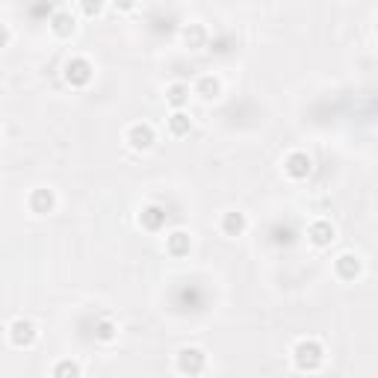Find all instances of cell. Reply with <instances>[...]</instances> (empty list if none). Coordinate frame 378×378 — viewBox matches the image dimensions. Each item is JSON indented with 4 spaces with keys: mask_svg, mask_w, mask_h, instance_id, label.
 I'll list each match as a JSON object with an SVG mask.
<instances>
[{
    "mask_svg": "<svg viewBox=\"0 0 378 378\" xmlns=\"http://www.w3.org/2000/svg\"><path fill=\"white\" fill-rule=\"evenodd\" d=\"M334 272L343 281H354L361 275V258L358 254H340L337 263H334Z\"/></svg>",
    "mask_w": 378,
    "mask_h": 378,
    "instance_id": "9c48e42d",
    "label": "cell"
},
{
    "mask_svg": "<svg viewBox=\"0 0 378 378\" xmlns=\"http://www.w3.org/2000/svg\"><path fill=\"white\" fill-rule=\"evenodd\" d=\"M195 92L204 98V101H216L219 98V92H222V83H219V77H201V80H198V86H195Z\"/></svg>",
    "mask_w": 378,
    "mask_h": 378,
    "instance_id": "2e32d148",
    "label": "cell"
},
{
    "mask_svg": "<svg viewBox=\"0 0 378 378\" xmlns=\"http://www.w3.org/2000/svg\"><path fill=\"white\" fill-rule=\"evenodd\" d=\"M169 130H172V136H186V133L192 130V118H189L183 109H174V116L169 118Z\"/></svg>",
    "mask_w": 378,
    "mask_h": 378,
    "instance_id": "e0dca14e",
    "label": "cell"
},
{
    "mask_svg": "<svg viewBox=\"0 0 378 378\" xmlns=\"http://www.w3.org/2000/svg\"><path fill=\"white\" fill-rule=\"evenodd\" d=\"M165 251H169L172 258H183V254H189V233L172 231L169 237H165Z\"/></svg>",
    "mask_w": 378,
    "mask_h": 378,
    "instance_id": "7c38bea8",
    "label": "cell"
},
{
    "mask_svg": "<svg viewBox=\"0 0 378 378\" xmlns=\"http://www.w3.org/2000/svg\"><path fill=\"white\" fill-rule=\"evenodd\" d=\"M246 216L242 213H237V210H231V213H225L222 216V233H225V237H242V233H246Z\"/></svg>",
    "mask_w": 378,
    "mask_h": 378,
    "instance_id": "8fae6325",
    "label": "cell"
},
{
    "mask_svg": "<svg viewBox=\"0 0 378 378\" xmlns=\"http://www.w3.org/2000/svg\"><path fill=\"white\" fill-rule=\"evenodd\" d=\"M53 375H57V378H65V375H80V366H77L74 361H62V363H57V366H53Z\"/></svg>",
    "mask_w": 378,
    "mask_h": 378,
    "instance_id": "d6986e66",
    "label": "cell"
},
{
    "mask_svg": "<svg viewBox=\"0 0 378 378\" xmlns=\"http://www.w3.org/2000/svg\"><path fill=\"white\" fill-rule=\"evenodd\" d=\"M51 30L57 33L60 39H69V36H74L77 21H74L71 12H65V9H60V12H53V18H51Z\"/></svg>",
    "mask_w": 378,
    "mask_h": 378,
    "instance_id": "30bf717a",
    "label": "cell"
},
{
    "mask_svg": "<svg viewBox=\"0 0 378 378\" xmlns=\"http://www.w3.org/2000/svg\"><path fill=\"white\" fill-rule=\"evenodd\" d=\"M80 9H83L86 18H95V15L104 12V0H80Z\"/></svg>",
    "mask_w": 378,
    "mask_h": 378,
    "instance_id": "ffe728a7",
    "label": "cell"
},
{
    "mask_svg": "<svg viewBox=\"0 0 378 378\" xmlns=\"http://www.w3.org/2000/svg\"><path fill=\"white\" fill-rule=\"evenodd\" d=\"M310 169H314V163H310V157L305 151H293V154H287V160H284V172L293 177V181H305V177L310 174Z\"/></svg>",
    "mask_w": 378,
    "mask_h": 378,
    "instance_id": "5b68a950",
    "label": "cell"
},
{
    "mask_svg": "<svg viewBox=\"0 0 378 378\" xmlns=\"http://www.w3.org/2000/svg\"><path fill=\"white\" fill-rule=\"evenodd\" d=\"M183 42H186L192 51H201L204 44H207V27H204V24H189V27L183 30Z\"/></svg>",
    "mask_w": 378,
    "mask_h": 378,
    "instance_id": "5bb4252c",
    "label": "cell"
},
{
    "mask_svg": "<svg viewBox=\"0 0 378 378\" xmlns=\"http://www.w3.org/2000/svg\"><path fill=\"white\" fill-rule=\"evenodd\" d=\"M53 207H57V195H53L51 189H33V192H30V210L36 216L53 213Z\"/></svg>",
    "mask_w": 378,
    "mask_h": 378,
    "instance_id": "52a82bcc",
    "label": "cell"
},
{
    "mask_svg": "<svg viewBox=\"0 0 378 378\" xmlns=\"http://www.w3.org/2000/svg\"><path fill=\"white\" fill-rule=\"evenodd\" d=\"M92 74H95L92 62L83 60V57H74V60L65 62V80H69V86H74V89H83V86L92 83Z\"/></svg>",
    "mask_w": 378,
    "mask_h": 378,
    "instance_id": "7a4b0ae2",
    "label": "cell"
},
{
    "mask_svg": "<svg viewBox=\"0 0 378 378\" xmlns=\"http://www.w3.org/2000/svg\"><path fill=\"white\" fill-rule=\"evenodd\" d=\"M307 237H310V242H314V246L325 249V246H331V242L337 240V233H334V225H331V222L319 219V222H314V225L307 228Z\"/></svg>",
    "mask_w": 378,
    "mask_h": 378,
    "instance_id": "8992f818",
    "label": "cell"
},
{
    "mask_svg": "<svg viewBox=\"0 0 378 378\" xmlns=\"http://www.w3.org/2000/svg\"><path fill=\"white\" fill-rule=\"evenodd\" d=\"M204 363H207V358H204V352L201 349H181L177 352V370H181L183 375H201L204 372Z\"/></svg>",
    "mask_w": 378,
    "mask_h": 378,
    "instance_id": "277c9868",
    "label": "cell"
},
{
    "mask_svg": "<svg viewBox=\"0 0 378 378\" xmlns=\"http://www.w3.org/2000/svg\"><path fill=\"white\" fill-rule=\"evenodd\" d=\"M127 142H130V148L133 151H148L154 145V130L151 125H133L127 130Z\"/></svg>",
    "mask_w": 378,
    "mask_h": 378,
    "instance_id": "ba28073f",
    "label": "cell"
},
{
    "mask_svg": "<svg viewBox=\"0 0 378 378\" xmlns=\"http://www.w3.org/2000/svg\"><path fill=\"white\" fill-rule=\"evenodd\" d=\"M116 334H118V328H116V322H113V319H101V322L95 325V337L101 340V343L116 340Z\"/></svg>",
    "mask_w": 378,
    "mask_h": 378,
    "instance_id": "ac0fdd59",
    "label": "cell"
},
{
    "mask_svg": "<svg viewBox=\"0 0 378 378\" xmlns=\"http://www.w3.org/2000/svg\"><path fill=\"white\" fill-rule=\"evenodd\" d=\"M139 0H113V6L118 9V12H130V9H136Z\"/></svg>",
    "mask_w": 378,
    "mask_h": 378,
    "instance_id": "44dd1931",
    "label": "cell"
},
{
    "mask_svg": "<svg viewBox=\"0 0 378 378\" xmlns=\"http://www.w3.org/2000/svg\"><path fill=\"white\" fill-rule=\"evenodd\" d=\"M6 44H9V30H6L3 24H0V51H3Z\"/></svg>",
    "mask_w": 378,
    "mask_h": 378,
    "instance_id": "7402d4cb",
    "label": "cell"
},
{
    "mask_svg": "<svg viewBox=\"0 0 378 378\" xmlns=\"http://www.w3.org/2000/svg\"><path fill=\"white\" fill-rule=\"evenodd\" d=\"M165 101H169L174 109H183L186 101H189V86L186 83H172L165 89Z\"/></svg>",
    "mask_w": 378,
    "mask_h": 378,
    "instance_id": "9a60e30c",
    "label": "cell"
},
{
    "mask_svg": "<svg viewBox=\"0 0 378 378\" xmlns=\"http://www.w3.org/2000/svg\"><path fill=\"white\" fill-rule=\"evenodd\" d=\"M139 222H142V228H145V231H160V228L165 225V213H163V207L148 204L145 210H142Z\"/></svg>",
    "mask_w": 378,
    "mask_h": 378,
    "instance_id": "4fadbf2b",
    "label": "cell"
},
{
    "mask_svg": "<svg viewBox=\"0 0 378 378\" xmlns=\"http://www.w3.org/2000/svg\"><path fill=\"white\" fill-rule=\"evenodd\" d=\"M293 361H296V370L316 372L322 361H325V349H322L319 340H298L293 349Z\"/></svg>",
    "mask_w": 378,
    "mask_h": 378,
    "instance_id": "6da1fadb",
    "label": "cell"
},
{
    "mask_svg": "<svg viewBox=\"0 0 378 378\" xmlns=\"http://www.w3.org/2000/svg\"><path fill=\"white\" fill-rule=\"evenodd\" d=\"M36 337H39V331L30 319H15L12 325H9V340H12V346H18V349H30L33 343H36Z\"/></svg>",
    "mask_w": 378,
    "mask_h": 378,
    "instance_id": "3957f363",
    "label": "cell"
}]
</instances>
